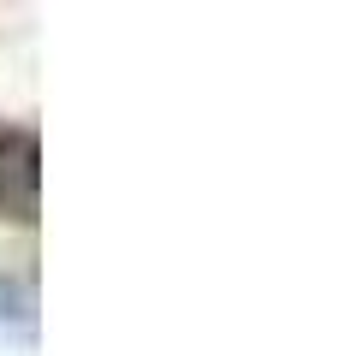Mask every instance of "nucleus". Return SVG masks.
Instances as JSON below:
<instances>
[{
	"label": "nucleus",
	"instance_id": "1",
	"mask_svg": "<svg viewBox=\"0 0 338 356\" xmlns=\"http://www.w3.org/2000/svg\"><path fill=\"white\" fill-rule=\"evenodd\" d=\"M36 208H42V149H36V131L0 125V214L36 220Z\"/></svg>",
	"mask_w": 338,
	"mask_h": 356
},
{
	"label": "nucleus",
	"instance_id": "2",
	"mask_svg": "<svg viewBox=\"0 0 338 356\" xmlns=\"http://www.w3.org/2000/svg\"><path fill=\"white\" fill-rule=\"evenodd\" d=\"M36 321V297H30L24 280L0 273V327H30Z\"/></svg>",
	"mask_w": 338,
	"mask_h": 356
}]
</instances>
